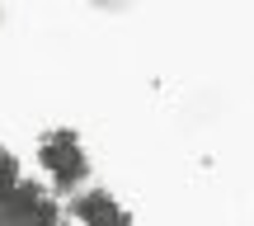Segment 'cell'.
Returning <instances> with one entry per match:
<instances>
[{"instance_id": "1", "label": "cell", "mask_w": 254, "mask_h": 226, "mask_svg": "<svg viewBox=\"0 0 254 226\" xmlns=\"http://www.w3.org/2000/svg\"><path fill=\"white\" fill-rule=\"evenodd\" d=\"M38 160H43V170L52 174V184H57L62 193L90 184V155H85L80 137H75L71 127L43 132V142H38Z\"/></svg>"}, {"instance_id": "2", "label": "cell", "mask_w": 254, "mask_h": 226, "mask_svg": "<svg viewBox=\"0 0 254 226\" xmlns=\"http://www.w3.org/2000/svg\"><path fill=\"white\" fill-rule=\"evenodd\" d=\"M71 217L80 226H132V212H127L109 189H99V184L71 198Z\"/></svg>"}, {"instance_id": "3", "label": "cell", "mask_w": 254, "mask_h": 226, "mask_svg": "<svg viewBox=\"0 0 254 226\" xmlns=\"http://www.w3.org/2000/svg\"><path fill=\"white\" fill-rule=\"evenodd\" d=\"M19 184H24V170H19L14 151H9V146H0V198H9Z\"/></svg>"}, {"instance_id": "4", "label": "cell", "mask_w": 254, "mask_h": 226, "mask_svg": "<svg viewBox=\"0 0 254 226\" xmlns=\"http://www.w3.org/2000/svg\"><path fill=\"white\" fill-rule=\"evenodd\" d=\"M0 19H5V9H0Z\"/></svg>"}]
</instances>
